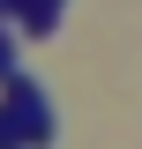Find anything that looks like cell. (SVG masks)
<instances>
[{
	"instance_id": "cell-1",
	"label": "cell",
	"mask_w": 142,
	"mask_h": 149,
	"mask_svg": "<svg viewBox=\"0 0 142 149\" xmlns=\"http://www.w3.org/2000/svg\"><path fill=\"white\" fill-rule=\"evenodd\" d=\"M0 119H8V142H22V149H53V134H60V112H53V90L37 82V74H15V82H0Z\"/></svg>"
},
{
	"instance_id": "cell-2",
	"label": "cell",
	"mask_w": 142,
	"mask_h": 149,
	"mask_svg": "<svg viewBox=\"0 0 142 149\" xmlns=\"http://www.w3.org/2000/svg\"><path fill=\"white\" fill-rule=\"evenodd\" d=\"M15 15H22V37H45V30H60V15H67V0H22Z\"/></svg>"
},
{
	"instance_id": "cell-3",
	"label": "cell",
	"mask_w": 142,
	"mask_h": 149,
	"mask_svg": "<svg viewBox=\"0 0 142 149\" xmlns=\"http://www.w3.org/2000/svg\"><path fill=\"white\" fill-rule=\"evenodd\" d=\"M15 74H22V37L0 30V82H15Z\"/></svg>"
},
{
	"instance_id": "cell-4",
	"label": "cell",
	"mask_w": 142,
	"mask_h": 149,
	"mask_svg": "<svg viewBox=\"0 0 142 149\" xmlns=\"http://www.w3.org/2000/svg\"><path fill=\"white\" fill-rule=\"evenodd\" d=\"M0 8H22V0H0Z\"/></svg>"
}]
</instances>
